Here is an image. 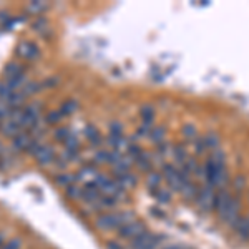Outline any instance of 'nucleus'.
<instances>
[{
  "label": "nucleus",
  "instance_id": "1",
  "mask_svg": "<svg viewBox=\"0 0 249 249\" xmlns=\"http://www.w3.org/2000/svg\"><path fill=\"white\" fill-rule=\"evenodd\" d=\"M135 219V214L130 211H123V213H105V214L98 216L95 221V226L100 231H113L120 230L122 226H124L126 223H131Z\"/></svg>",
  "mask_w": 249,
  "mask_h": 249
},
{
  "label": "nucleus",
  "instance_id": "2",
  "mask_svg": "<svg viewBox=\"0 0 249 249\" xmlns=\"http://www.w3.org/2000/svg\"><path fill=\"white\" fill-rule=\"evenodd\" d=\"M214 188L213 186H203L201 190L198 191V195H196V204H198V208L204 213H210L213 208H214Z\"/></svg>",
  "mask_w": 249,
  "mask_h": 249
},
{
  "label": "nucleus",
  "instance_id": "3",
  "mask_svg": "<svg viewBox=\"0 0 249 249\" xmlns=\"http://www.w3.org/2000/svg\"><path fill=\"white\" fill-rule=\"evenodd\" d=\"M144 232H146V228H144V224L138 219H133L131 223H126L124 226H122L118 230V234L122 236L123 239H130V241L140 238Z\"/></svg>",
  "mask_w": 249,
  "mask_h": 249
},
{
  "label": "nucleus",
  "instance_id": "4",
  "mask_svg": "<svg viewBox=\"0 0 249 249\" xmlns=\"http://www.w3.org/2000/svg\"><path fill=\"white\" fill-rule=\"evenodd\" d=\"M160 239H161V236L146 231L144 234L140 236V238L131 241L130 249H156L158 248V244L161 243Z\"/></svg>",
  "mask_w": 249,
  "mask_h": 249
},
{
  "label": "nucleus",
  "instance_id": "5",
  "mask_svg": "<svg viewBox=\"0 0 249 249\" xmlns=\"http://www.w3.org/2000/svg\"><path fill=\"white\" fill-rule=\"evenodd\" d=\"M239 210H241V204H239V199L236 198V196H232L230 204H228V208L224 210L223 214L219 216L221 221L226 224H230V226H234L236 223H238V219L241 218L239 216Z\"/></svg>",
  "mask_w": 249,
  "mask_h": 249
},
{
  "label": "nucleus",
  "instance_id": "6",
  "mask_svg": "<svg viewBox=\"0 0 249 249\" xmlns=\"http://www.w3.org/2000/svg\"><path fill=\"white\" fill-rule=\"evenodd\" d=\"M163 178L166 179L168 186L171 188L173 191H178L181 190V184H183V179H181V175H179V170H176L173 164H164L163 166Z\"/></svg>",
  "mask_w": 249,
  "mask_h": 249
},
{
  "label": "nucleus",
  "instance_id": "7",
  "mask_svg": "<svg viewBox=\"0 0 249 249\" xmlns=\"http://www.w3.org/2000/svg\"><path fill=\"white\" fill-rule=\"evenodd\" d=\"M17 55L23 60H35L38 57V48L35 47L32 42L23 40V42H20L18 47H17Z\"/></svg>",
  "mask_w": 249,
  "mask_h": 249
},
{
  "label": "nucleus",
  "instance_id": "8",
  "mask_svg": "<svg viewBox=\"0 0 249 249\" xmlns=\"http://www.w3.org/2000/svg\"><path fill=\"white\" fill-rule=\"evenodd\" d=\"M231 193L228 190H224V188H221L219 191H216L214 195V210L218 213V216H221L224 213V210L228 208V204L231 201Z\"/></svg>",
  "mask_w": 249,
  "mask_h": 249
},
{
  "label": "nucleus",
  "instance_id": "9",
  "mask_svg": "<svg viewBox=\"0 0 249 249\" xmlns=\"http://www.w3.org/2000/svg\"><path fill=\"white\" fill-rule=\"evenodd\" d=\"M34 156H35V160H37V163L42 164V166H47V164L53 163V160H55V153H53V150H52V146L43 144V143H42V146L35 151Z\"/></svg>",
  "mask_w": 249,
  "mask_h": 249
},
{
  "label": "nucleus",
  "instance_id": "10",
  "mask_svg": "<svg viewBox=\"0 0 249 249\" xmlns=\"http://www.w3.org/2000/svg\"><path fill=\"white\" fill-rule=\"evenodd\" d=\"M20 78H25L23 75V67L20 63H9L5 68V80L7 82H15V80H20Z\"/></svg>",
  "mask_w": 249,
  "mask_h": 249
},
{
  "label": "nucleus",
  "instance_id": "11",
  "mask_svg": "<svg viewBox=\"0 0 249 249\" xmlns=\"http://www.w3.org/2000/svg\"><path fill=\"white\" fill-rule=\"evenodd\" d=\"M32 136L27 133V131H22L20 135H17L14 138V143H12V146H14L15 151H27L32 143Z\"/></svg>",
  "mask_w": 249,
  "mask_h": 249
},
{
  "label": "nucleus",
  "instance_id": "12",
  "mask_svg": "<svg viewBox=\"0 0 249 249\" xmlns=\"http://www.w3.org/2000/svg\"><path fill=\"white\" fill-rule=\"evenodd\" d=\"M0 128H2V133L5 136H9V138L14 140L15 136L20 135L23 131V128L20 126L18 123L12 122V120H7V122H2V124H0Z\"/></svg>",
  "mask_w": 249,
  "mask_h": 249
},
{
  "label": "nucleus",
  "instance_id": "13",
  "mask_svg": "<svg viewBox=\"0 0 249 249\" xmlns=\"http://www.w3.org/2000/svg\"><path fill=\"white\" fill-rule=\"evenodd\" d=\"M115 181L118 183V186L122 188V190L126 191L136 184V176H133L128 171V173H123V175H115Z\"/></svg>",
  "mask_w": 249,
  "mask_h": 249
},
{
  "label": "nucleus",
  "instance_id": "14",
  "mask_svg": "<svg viewBox=\"0 0 249 249\" xmlns=\"http://www.w3.org/2000/svg\"><path fill=\"white\" fill-rule=\"evenodd\" d=\"M198 186H196L195 183L191 181H184L181 184V190H179V193H181L183 199H186V201H191V199H196V195H198Z\"/></svg>",
  "mask_w": 249,
  "mask_h": 249
},
{
  "label": "nucleus",
  "instance_id": "15",
  "mask_svg": "<svg viewBox=\"0 0 249 249\" xmlns=\"http://www.w3.org/2000/svg\"><path fill=\"white\" fill-rule=\"evenodd\" d=\"M98 176V170H96V166L93 164H87V166H83L82 170L78 171L77 175V181H88V179H91V181H95V178Z\"/></svg>",
  "mask_w": 249,
  "mask_h": 249
},
{
  "label": "nucleus",
  "instance_id": "16",
  "mask_svg": "<svg viewBox=\"0 0 249 249\" xmlns=\"http://www.w3.org/2000/svg\"><path fill=\"white\" fill-rule=\"evenodd\" d=\"M232 228H234L236 234H238L243 241L249 239V219L248 218H239L238 223H236Z\"/></svg>",
  "mask_w": 249,
  "mask_h": 249
},
{
  "label": "nucleus",
  "instance_id": "17",
  "mask_svg": "<svg viewBox=\"0 0 249 249\" xmlns=\"http://www.w3.org/2000/svg\"><path fill=\"white\" fill-rule=\"evenodd\" d=\"M135 163H136V166H138L142 171H148V173L151 171V166H153V160H151V155L150 153H143V151H142V155H140L138 158L135 160Z\"/></svg>",
  "mask_w": 249,
  "mask_h": 249
},
{
  "label": "nucleus",
  "instance_id": "18",
  "mask_svg": "<svg viewBox=\"0 0 249 249\" xmlns=\"http://www.w3.org/2000/svg\"><path fill=\"white\" fill-rule=\"evenodd\" d=\"M161 181H163V175H161V173L150 171V175L146 176V186L150 188L151 191L158 190V188L161 186Z\"/></svg>",
  "mask_w": 249,
  "mask_h": 249
},
{
  "label": "nucleus",
  "instance_id": "19",
  "mask_svg": "<svg viewBox=\"0 0 249 249\" xmlns=\"http://www.w3.org/2000/svg\"><path fill=\"white\" fill-rule=\"evenodd\" d=\"M85 135H87V138L90 140V143H93V146H98V144L102 143V136H100L98 130H96L95 126H91V124H88L85 128Z\"/></svg>",
  "mask_w": 249,
  "mask_h": 249
},
{
  "label": "nucleus",
  "instance_id": "20",
  "mask_svg": "<svg viewBox=\"0 0 249 249\" xmlns=\"http://www.w3.org/2000/svg\"><path fill=\"white\" fill-rule=\"evenodd\" d=\"M171 155H173V158H175V161H178L179 164H183L186 163V160H188V153H186V148H183V146H175L173 148V151H171Z\"/></svg>",
  "mask_w": 249,
  "mask_h": 249
},
{
  "label": "nucleus",
  "instance_id": "21",
  "mask_svg": "<svg viewBox=\"0 0 249 249\" xmlns=\"http://www.w3.org/2000/svg\"><path fill=\"white\" fill-rule=\"evenodd\" d=\"M203 142L206 144V148H210V150H218L219 148V136L216 133H208L203 136Z\"/></svg>",
  "mask_w": 249,
  "mask_h": 249
},
{
  "label": "nucleus",
  "instance_id": "22",
  "mask_svg": "<svg viewBox=\"0 0 249 249\" xmlns=\"http://www.w3.org/2000/svg\"><path fill=\"white\" fill-rule=\"evenodd\" d=\"M155 195V198L158 199V203H170V199H171V193L170 190H166V188H161L160 186L158 190H155V191H151Z\"/></svg>",
  "mask_w": 249,
  "mask_h": 249
},
{
  "label": "nucleus",
  "instance_id": "23",
  "mask_svg": "<svg viewBox=\"0 0 249 249\" xmlns=\"http://www.w3.org/2000/svg\"><path fill=\"white\" fill-rule=\"evenodd\" d=\"M57 181L62 184V186L70 188V186H73V184L77 183V176L70 175V173H65V175H58L57 176Z\"/></svg>",
  "mask_w": 249,
  "mask_h": 249
},
{
  "label": "nucleus",
  "instance_id": "24",
  "mask_svg": "<svg viewBox=\"0 0 249 249\" xmlns=\"http://www.w3.org/2000/svg\"><path fill=\"white\" fill-rule=\"evenodd\" d=\"M164 135H166V130H164V126H158L155 128L153 131H150V138L153 143H161L164 140Z\"/></svg>",
  "mask_w": 249,
  "mask_h": 249
},
{
  "label": "nucleus",
  "instance_id": "25",
  "mask_svg": "<svg viewBox=\"0 0 249 249\" xmlns=\"http://www.w3.org/2000/svg\"><path fill=\"white\" fill-rule=\"evenodd\" d=\"M153 108L151 107H143L142 108V118H143V124H151V122H153Z\"/></svg>",
  "mask_w": 249,
  "mask_h": 249
},
{
  "label": "nucleus",
  "instance_id": "26",
  "mask_svg": "<svg viewBox=\"0 0 249 249\" xmlns=\"http://www.w3.org/2000/svg\"><path fill=\"white\" fill-rule=\"evenodd\" d=\"M183 135L186 140H196V136H198V130H196L195 124H186V126L183 128Z\"/></svg>",
  "mask_w": 249,
  "mask_h": 249
},
{
  "label": "nucleus",
  "instance_id": "27",
  "mask_svg": "<svg viewBox=\"0 0 249 249\" xmlns=\"http://www.w3.org/2000/svg\"><path fill=\"white\" fill-rule=\"evenodd\" d=\"M71 133H70V130H68L67 126H62V128H58L57 131H55V138L58 140V142H65V140L68 138V136H70Z\"/></svg>",
  "mask_w": 249,
  "mask_h": 249
},
{
  "label": "nucleus",
  "instance_id": "28",
  "mask_svg": "<svg viewBox=\"0 0 249 249\" xmlns=\"http://www.w3.org/2000/svg\"><path fill=\"white\" fill-rule=\"evenodd\" d=\"M10 111H12V108H10L9 103L0 102V122H3L5 118H9V116H10Z\"/></svg>",
  "mask_w": 249,
  "mask_h": 249
},
{
  "label": "nucleus",
  "instance_id": "29",
  "mask_svg": "<svg viewBox=\"0 0 249 249\" xmlns=\"http://www.w3.org/2000/svg\"><path fill=\"white\" fill-rule=\"evenodd\" d=\"M77 102H73V100H70V102H67L65 105H63V110H62V115H71L73 111H77Z\"/></svg>",
  "mask_w": 249,
  "mask_h": 249
},
{
  "label": "nucleus",
  "instance_id": "30",
  "mask_svg": "<svg viewBox=\"0 0 249 249\" xmlns=\"http://www.w3.org/2000/svg\"><path fill=\"white\" fill-rule=\"evenodd\" d=\"M62 111H50V113L47 115V123H58L60 120H62Z\"/></svg>",
  "mask_w": 249,
  "mask_h": 249
},
{
  "label": "nucleus",
  "instance_id": "31",
  "mask_svg": "<svg viewBox=\"0 0 249 249\" xmlns=\"http://www.w3.org/2000/svg\"><path fill=\"white\" fill-rule=\"evenodd\" d=\"M204 151H206V144H204L203 138L196 140V142H195V153L196 155H203Z\"/></svg>",
  "mask_w": 249,
  "mask_h": 249
},
{
  "label": "nucleus",
  "instance_id": "32",
  "mask_svg": "<svg viewBox=\"0 0 249 249\" xmlns=\"http://www.w3.org/2000/svg\"><path fill=\"white\" fill-rule=\"evenodd\" d=\"M232 183H234V190L241 191L244 188V184H246V178H244V176H238Z\"/></svg>",
  "mask_w": 249,
  "mask_h": 249
},
{
  "label": "nucleus",
  "instance_id": "33",
  "mask_svg": "<svg viewBox=\"0 0 249 249\" xmlns=\"http://www.w3.org/2000/svg\"><path fill=\"white\" fill-rule=\"evenodd\" d=\"M164 249H186V248L181 246V244H175V246H168V248H164Z\"/></svg>",
  "mask_w": 249,
  "mask_h": 249
},
{
  "label": "nucleus",
  "instance_id": "34",
  "mask_svg": "<svg viewBox=\"0 0 249 249\" xmlns=\"http://www.w3.org/2000/svg\"><path fill=\"white\" fill-rule=\"evenodd\" d=\"M0 124H2V122H0Z\"/></svg>",
  "mask_w": 249,
  "mask_h": 249
},
{
  "label": "nucleus",
  "instance_id": "35",
  "mask_svg": "<svg viewBox=\"0 0 249 249\" xmlns=\"http://www.w3.org/2000/svg\"><path fill=\"white\" fill-rule=\"evenodd\" d=\"M248 219H249V218H248Z\"/></svg>",
  "mask_w": 249,
  "mask_h": 249
}]
</instances>
